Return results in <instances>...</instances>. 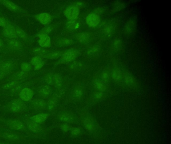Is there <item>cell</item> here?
I'll return each mask as SVG.
<instances>
[{
	"instance_id": "21",
	"label": "cell",
	"mask_w": 171,
	"mask_h": 144,
	"mask_svg": "<svg viewBox=\"0 0 171 144\" xmlns=\"http://www.w3.org/2000/svg\"><path fill=\"white\" fill-rule=\"evenodd\" d=\"M12 63L10 62H5L4 63L0 65V72L2 73H5L9 71L12 69Z\"/></svg>"
},
{
	"instance_id": "3",
	"label": "cell",
	"mask_w": 171,
	"mask_h": 144,
	"mask_svg": "<svg viewBox=\"0 0 171 144\" xmlns=\"http://www.w3.org/2000/svg\"><path fill=\"white\" fill-rule=\"evenodd\" d=\"M6 125L13 131H26L28 130L25 123L17 119L8 120L6 122Z\"/></svg>"
},
{
	"instance_id": "4",
	"label": "cell",
	"mask_w": 171,
	"mask_h": 144,
	"mask_svg": "<svg viewBox=\"0 0 171 144\" xmlns=\"http://www.w3.org/2000/svg\"><path fill=\"white\" fill-rule=\"evenodd\" d=\"M80 14V10L74 5L70 6L65 9L64 15L70 21H76Z\"/></svg>"
},
{
	"instance_id": "31",
	"label": "cell",
	"mask_w": 171,
	"mask_h": 144,
	"mask_svg": "<svg viewBox=\"0 0 171 144\" xmlns=\"http://www.w3.org/2000/svg\"><path fill=\"white\" fill-rule=\"evenodd\" d=\"M22 71L25 73H27L31 69V66L28 63H24L21 66Z\"/></svg>"
},
{
	"instance_id": "28",
	"label": "cell",
	"mask_w": 171,
	"mask_h": 144,
	"mask_svg": "<svg viewBox=\"0 0 171 144\" xmlns=\"http://www.w3.org/2000/svg\"><path fill=\"white\" fill-rule=\"evenodd\" d=\"M72 43V41L67 38H63L59 41V45L60 46H67Z\"/></svg>"
},
{
	"instance_id": "27",
	"label": "cell",
	"mask_w": 171,
	"mask_h": 144,
	"mask_svg": "<svg viewBox=\"0 0 171 144\" xmlns=\"http://www.w3.org/2000/svg\"><path fill=\"white\" fill-rule=\"evenodd\" d=\"M34 52L37 56H45L46 53V51L44 49L41 48H36L34 50Z\"/></svg>"
},
{
	"instance_id": "20",
	"label": "cell",
	"mask_w": 171,
	"mask_h": 144,
	"mask_svg": "<svg viewBox=\"0 0 171 144\" xmlns=\"http://www.w3.org/2000/svg\"><path fill=\"white\" fill-rule=\"evenodd\" d=\"M59 119L64 123H69L73 121L72 116L68 113H62L59 115Z\"/></svg>"
},
{
	"instance_id": "1",
	"label": "cell",
	"mask_w": 171,
	"mask_h": 144,
	"mask_svg": "<svg viewBox=\"0 0 171 144\" xmlns=\"http://www.w3.org/2000/svg\"><path fill=\"white\" fill-rule=\"evenodd\" d=\"M0 137L6 141L11 143H18L24 140V136L13 130H6L0 133Z\"/></svg>"
},
{
	"instance_id": "32",
	"label": "cell",
	"mask_w": 171,
	"mask_h": 144,
	"mask_svg": "<svg viewBox=\"0 0 171 144\" xmlns=\"http://www.w3.org/2000/svg\"><path fill=\"white\" fill-rule=\"evenodd\" d=\"M40 92H41L40 93L44 96H48L51 94V90L47 87H44L42 88Z\"/></svg>"
},
{
	"instance_id": "24",
	"label": "cell",
	"mask_w": 171,
	"mask_h": 144,
	"mask_svg": "<svg viewBox=\"0 0 171 144\" xmlns=\"http://www.w3.org/2000/svg\"><path fill=\"white\" fill-rule=\"evenodd\" d=\"M79 24L76 21H70L67 23V28L71 30H77L79 27Z\"/></svg>"
},
{
	"instance_id": "22",
	"label": "cell",
	"mask_w": 171,
	"mask_h": 144,
	"mask_svg": "<svg viewBox=\"0 0 171 144\" xmlns=\"http://www.w3.org/2000/svg\"><path fill=\"white\" fill-rule=\"evenodd\" d=\"M8 45L13 50H19L21 48V44L16 39H11L9 41Z\"/></svg>"
},
{
	"instance_id": "14",
	"label": "cell",
	"mask_w": 171,
	"mask_h": 144,
	"mask_svg": "<svg viewBox=\"0 0 171 144\" xmlns=\"http://www.w3.org/2000/svg\"><path fill=\"white\" fill-rule=\"evenodd\" d=\"M0 2L3 5L5 6L6 8H7L12 12H18L20 10V8L18 5L15 4V3H13L12 2L3 0V1H1Z\"/></svg>"
},
{
	"instance_id": "17",
	"label": "cell",
	"mask_w": 171,
	"mask_h": 144,
	"mask_svg": "<svg viewBox=\"0 0 171 144\" xmlns=\"http://www.w3.org/2000/svg\"><path fill=\"white\" fill-rule=\"evenodd\" d=\"M83 123H84V128L88 132L91 133L95 130V125L93 121H91L90 119L86 118V119H84Z\"/></svg>"
},
{
	"instance_id": "13",
	"label": "cell",
	"mask_w": 171,
	"mask_h": 144,
	"mask_svg": "<svg viewBox=\"0 0 171 144\" xmlns=\"http://www.w3.org/2000/svg\"><path fill=\"white\" fill-rule=\"evenodd\" d=\"M49 116V115L48 114L42 113L33 116L31 118V120L34 122L40 124L45 121L48 118Z\"/></svg>"
},
{
	"instance_id": "8",
	"label": "cell",
	"mask_w": 171,
	"mask_h": 144,
	"mask_svg": "<svg viewBox=\"0 0 171 144\" xmlns=\"http://www.w3.org/2000/svg\"><path fill=\"white\" fill-rule=\"evenodd\" d=\"M34 96V92L30 88H26L22 89L19 93V96L21 100L24 102H28L30 101Z\"/></svg>"
},
{
	"instance_id": "39",
	"label": "cell",
	"mask_w": 171,
	"mask_h": 144,
	"mask_svg": "<svg viewBox=\"0 0 171 144\" xmlns=\"http://www.w3.org/2000/svg\"><path fill=\"white\" fill-rule=\"evenodd\" d=\"M3 47H4V43H3V41L0 39V49L3 48Z\"/></svg>"
},
{
	"instance_id": "19",
	"label": "cell",
	"mask_w": 171,
	"mask_h": 144,
	"mask_svg": "<svg viewBox=\"0 0 171 144\" xmlns=\"http://www.w3.org/2000/svg\"><path fill=\"white\" fill-rule=\"evenodd\" d=\"M63 54V52L61 51H54L49 53L45 56H44V58H48L49 59H56L57 58L61 57Z\"/></svg>"
},
{
	"instance_id": "38",
	"label": "cell",
	"mask_w": 171,
	"mask_h": 144,
	"mask_svg": "<svg viewBox=\"0 0 171 144\" xmlns=\"http://www.w3.org/2000/svg\"><path fill=\"white\" fill-rule=\"evenodd\" d=\"M102 79L104 81H107V79L109 78V76L106 73H102Z\"/></svg>"
},
{
	"instance_id": "7",
	"label": "cell",
	"mask_w": 171,
	"mask_h": 144,
	"mask_svg": "<svg viewBox=\"0 0 171 144\" xmlns=\"http://www.w3.org/2000/svg\"><path fill=\"white\" fill-rule=\"evenodd\" d=\"M101 21L99 15L97 13H91L86 18V22L87 26L90 28H95L98 25Z\"/></svg>"
},
{
	"instance_id": "30",
	"label": "cell",
	"mask_w": 171,
	"mask_h": 144,
	"mask_svg": "<svg viewBox=\"0 0 171 144\" xmlns=\"http://www.w3.org/2000/svg\"><path fill=\"white\" fill-rule=\"evenodd\" d=\"M60 129L63 132H67L68 131H71V130L72 129V128L68 123H63L60 125Z\"/></svg>"
},
{
	"instance_id": "11",
	"label": "cell",
	"mask_w": 171,
	"mask_h": 144,
	"mask_svg": "<svg viewBox=\"0 0 171 144\" xmlns=\"http://www.w3.org/2000/svg\"><path fill=\"white\" fill-rule=\"evenodd\" d=\"M39 44L41 47L49 48L51 45L50 38L48 35H38Z\"/></svg>"
},
{
	"instance_id": "33",
	"label": "cell",
	"mask_w": 171,
	"mask_h": 144,
	"mask_svg": "<svg viewBox=\"0 0 171 144\" xmlns=\"http://www.w3.org/2000/svg\"><path fill=\"white\" fill-rule=\"evenodd\" d=\"M71 133L73 136H77L80 134L81 133V130L79 128H72L71 130Z\"/></svg>"
},
{
	"instance_id": "29",
	"label": "cell",
	"mask_w": 171,
	"mask_h": 144,
	"mask_svg": "<svg viewBox=\"0 0 171 144\" xmlns=\"http://www.w3.org/2000/svg\"><path fill=\"white\" fill-rule=\"evenodd\" d=\"M16 32L17 37H19L24 39H26L27 38V35L26 33L22 29L19 28L16 29Z\"/></svg>"
},
{
	"instance_id": "36",
	"label": "cell",
	"mask_w": 171,
	"mask_h": 144,
	"mask_svg": "<svg viewBox=\"0 0 171 144\" xmlns=\"http://www.w3.org/2000/svg\"><path fill=\"white\" fill-rule=\"evenodd\" d=\"M121 41L120 40H116L114 41V47L117 48H120L121 47Z\"/></svg>"
},
{
	"instance_id": "5",
	"label": "cell",
	"mask_w": 171,
	"mask_h": 144,
	"mask_svg": "<svg viewBox=\"0 0 171 144\" xmlns=\"http://www.w3.org/2000/svg\"><path fill=\"white\" fill-rule=\"evenodd\" d=\"M78 55V52L76 50H68L66 52L63 53L60 59L61 63H66L72 62L74 60Z\"/></svg>"
},
{
	"instance_id": "12",
	"label": "cell",
	"mask_w": 171,
	"mask_h": 144,
	"mask_svg": "<svg viewBox=\"0 0 171 144\" xmlns=\"http://www.w3.org/2000/svg\"><path fill=\"white\" fill-rule=\"evenodd\" d=\"M32 65L33 66L34 70H38L42 68L44 66V62L43 58L41 56H35L31 59Z\"/></svg>"
},
{
	"instance_id": "41",
	"label": "cell",
	"mask_w": 171,
	"mask_h": 144,
	"mask_svg": "<svg viewBox=\"0 0 171 144\" xmlns=\"http://www.w3.org/2000/svg\"><path fill=\"white\" fill-rule=\"evenodd\" d=\"M0 144H7L6 143L3 142H0Z\"/></svg>"
},
{
	"instance_id": "23",
	"label": "cell",
	"mask_w": 171,
	"mask_h": 144,
	"mask_svg": "<svg viewBox=\"0 0 171 144\" xmlns=\"http://www.w3.org/2000/svg\"><path fill=\"white\" fill-rule=\"evenodd\" d=\"M89 34H88V33L82 32L77 36L76 39L79 42H84L87 41L89 39Z\"/></svg>"
},
{
	"instance_id": "2",
	"label": "cell",
	"mask_w": 171,
	"mask_h": 144,
	"mask_svg": "<svg viewBox=\"0 0 171 144\" xmlns=\"http://www.w3.org/2000/svg\"><path fill=\"white\" fill-rule=\"evenodd\" d=\"M9 110L13 113L22 114L26 111V105L21 99H14L9 103Z\"/></svg>"
},
{
	"instance_id": "16",
	"label": "cell",
	"mask_w": 171,
	"mask_h": 144,
	"mask_svg": "<svg viewBox=\"0 0 171 144\" xmlns=\"http://www.w3.org/2000/svg\"><path fill=\"white\" fill-rule=\"evenodd\" d=\"M125 80L126 85H128L130 88H135L137 86V80L131 75L126 74L125 76Z\"/></svg>"
},
{
	"instance_id": "10",
	"label": "cell",
	"mask_w": 171,
	"mask_h": 144,
	"mask_svg": "<svg viewBox=\"0 0 171 144\" xmlns=\"http://www.w3.org/2000/svg\"><path fill=\"white\" fill-rule=\"evenodd\" d=\"M36 20L43 25L50 24L52 21V17L50 14L48 13H41L35 16Z\"/></svg>"
},
{
	"instance_id": "25",
	"label": "cell",
	"mask_w": 171,
	"mask_h": 144,
	"mask_svg": "<svg viewBox=\"0 0 171 144\" xmlns=\"http://www.w3.org/2000/svg\"><path fill=\"white\" fill-rule=\"evenodd\" d=\"M94 89L97 90L98 92H102L106 89V87L103 82L101 81H97L94 85Z\"/></svg>"
},
{
	"instance_id": "15",
	"label": "cell",
	"mask_w": 171,
	"mask_h": 144,
	"mask_svg": "<svg viewBox=\"0 0 171 144\" xmlns=\"http://www.w3.org/2000/svg\"><path fill=\"white\" fill-rule=\"evenodd\" d=\"M31 105L33 108L36 109L42 110L46 107L47 103L43 99H37L32 102Z\"/></svg>"
},
{
	"instance_id": "26",
	"label": "cell",
	"mask_w": 171,
	"mask_h": 144,
	"mask_svg": "<svg viewBox=\"0 0 171 144\" xmlns=\"http://www.w3.org/2000/svg\"><path fill=\"white\" fill-rule=\"evenodd\" d=\"M111 76L112 78L114 81H119L121 78V71L118 69L113 70L111 72Z\"/></svg>"
},
{
	"instance_id": "6",
	"label": "cell",
	"mask_w": 171,
	"mask_h": 144,
	"mask_svg": "<svg viewBox=\"0 0 171 144\" xmlns=\"http://www.w3.org/2000/svg\"><path fill=\"white\" fill-rule=\"evenodd\" d=\"M26 127L30 132L35 134H40L44 132V128L40 124L32 121L31 120H28L26 122Z\"/></svg>"
},
{
	"instance_id": "40",
	"label": "cell",
	"mask_w": 171,
	"mask_h": 144,
	"mask_svg": "<svg viewBox=\"0 0 171 144\" xmlns=\"http://www.w3.org/2000/svg\"><path fill=\"white\" fill-rule=\"evenodd\" d=\"M3 76H4V75H3V73H2L1 72H0V80L3 78V77H4Z\"/></svg>"
},
{
	"instance_id": "34",
	"label": "cell",
	"mask_w": 171,
	"mask_h": 144,
	"mask_svg": "<svg viewBox=\"0 0 171 144\" xmlns=\"http://www.w3.org/2000/svg\"><path fill=\"white\" fill-rule=\"evenodd\" d=\"M9 24L8 22L6 20L5 18L2 17H0V26L4 28Z\"/></svg>"
},
{
	"instance_id": "9",
	"label": "cell",
	"mask_w": 171,
	"mask_h": 144,
	"mask_svg": "<svg viewBox=\"0 0 171 144\" xmlns=\"http://www.w3.org/2000/svg\"><path fill=\"white\" fill-rule=\"evenodd\" d=\"M3 33L6 37L11 38V39H16L18 37L16 32V28L10 24L8 25L3 28Z\"/></svg>"
},
{
	"instance_id": "18",
	"label": "cell",
	"mask_w": 171,
	"mask_h": 144,
	"mask_svg": "<svg viewBox=\"0 0 171 144\" xmlns=\"http://www.w3.org/2000/svg\"><path fill=\"white\" fill-rule=\"evenodd\" d=\"M136 29V23L133 21H130L125 25V33L126 34H132L134 32Z\"/></svg>"
},
{
	"instance_id": "35",
	"label": "cell",
	"mask_w": 171,
	"mask_h": 144,
	"mask_svg": "<svg viewBox=\"0 0 171 144\" xmlns=\"http://www.w3.org/2000/svg\"><path fill=\"white\" fill-rule=\"evenodd\" d=\"M51 31L50 27H46L43 29L38 35H47Z\"/></svg>"
},
{
	"instance_id": "37",
	"label": "cell",
	"mask_w": 171,
	"mask_h": 144,
	"mask_svg": "<svg viewBox=\"0 0 171 144\" xmlns=\"http://www.w3.org/2000/svg\"><path fill=\"white\" fill-rule=\"evenodd\" d=\"M75 95L77 97H80L82 96V91L79 90V89H78V90H76L74 92Z\"/></svg>"
}]
</instances>
